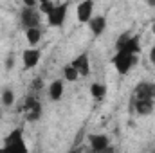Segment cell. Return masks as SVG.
Segmentation results:
<instances>
[{"mask_svg": "<svg viewBox=\"0 0 155 153\" xmlns=\"http://www.w3.org/2000/svg\"><path fill=\"white\" fill-rule=\"evenodd\" d=\"M5 148L11 153H27V146H25L22 130H13L5 137Z\"/></svg>", "mask_w": 155, "mask_h": 153, "instance_id": "1", "label": "cell"}, {"mask_svg": "<svg viewBox=\"0 0 155 153\" xmlns=\"http://www.w3.org/2000/svg\"><path fill=\"white\" fill-rule=\"evenodd\" d=\"M135 61H137V58L132 56V54H128V52H124V50H119L114 56V65H116L117 72H121V74H126Z\"/></svg>", "mask_w": 155, "mask_h": 153, "instance_id": "2", "label": "cell"}, {"mask_svg": "<svg viewBox=\"0 0 155 153\" xmlns=\"http://www.w3.org/2000/svg\"><path fill=\"white\" fill-rule=\"evenodd\" d=\"M22 24L27 29H38L40 25V15L36 11V7H24L22 9Z\"/></svg>", "mask_w": 155, "mask_h": 153, "instance_id": "3", "label": "cell"}, {"mask_svg": "<svg viewBox=\"0 0 155 153\" xmlns=\"http://www.w3.org/2000/svg\"><path fill=\"white\" fill-rule=\"evenodd\" d=\"M67 7H69V4H60V5H56V7L52 9L51 15H47L49 24H51L52 27H60V25H63V22H65V15H67Z\"/></svg>", "mask_w": 155, "mask_h": 153, "instance_id": "4", "label": "cell"}, {"mask_svg": "<svg viewBox=\"0 0 155 153\" xmlns=\"http://www.w3.org/2000/svg\"><path fill=\"white\" fill-rule=\"evenodd\" d=\"M24 110H25V117H27V121H38L40 115H41V105H40L38 99H35V97H27V99H25V106H24Z\"/></svg>", "mask_w": 155, "mask_h": 153, "instance_id": "5", "label": "cell"}, {"mask_svg": "<svg viewBox=\"0 0 155 153\" xmlns=\"http://www.w3.org/2000/svg\"><path fill=\"white\" fill-rule=\"evenodd\" d=\"M135 99H155V83H139L134 92Z\"/></svg>", "mask_w": 155, "mask_h": 153, "instance_id": "6", "label": "cell"}, {"mask_svg": "<svg viewBox=\"0 0 155 153\" xmlns=\"http://www.w3.org/2000/svg\"><path fill=\"white\" fill-rule=\"evenodd\" d=\"M92 9H94V2L92 0H85L78 5V20L81 24H88L92 20Z\"/></svg>", "mask_w": 155, "mask_h": 153, "instance_id": "7", "label": "cell"}, {"mask_svg": "<svg viewBox=\"0 0 155 153\" xmlns=\"http://www.w3.org/2000/svg\"><path fill=\"white\" fill-rule=\"evenodd\" d=\"M72 67L76 69V72L79 74V76H88V72H90L88 56H87V54H79L76 60L72 61Z\"/></svg>", "mask_w": 155, "mask_h": 153, "instance_id": "8", "label": "cell"}, {"mask_svg": "<svg viewBox=\"0 0 155 153\" xmlns=\"http://www.w3.org/2000/svg\"><path fill=\"white\" fill-rule=\"evenodd\" d=\"M40 61V50L38 49H29L24 52V67L25 69H33L36 67Z\"/></svg>", "mask_w": 155, "mask_h": 153, "instance_id": "9", "label": "cell"}, {"mask_svg": "<svg viewBox=\"0 0 155 153\" xmlns=\"http://www.w3.org/2000/svg\"><path fill=\"white\" fill-rule=\"evenodd\" d=\"M90 146L94 151L101 153L103 150L108 148V137L107 135H90Z\"/></svg>", "mask_w": 155, "mask_h": 153, "instance_id": "10", "label": "cell"}, {"mask_svg": "<svg viewBox=\"0 0 155 153\" xmlns=\"http://www.w3.org/2000/svg\"><path fill=\"white\" fill-rule=\"evenodd\" d=\"M88 25H90L92 33L96 36H99L105 31V27H107V20H105V16H92V20L88 22Z\"/></svg>", "mask_w": 155, "mask_h": 153, "instance_id": "11", "label": "cell"}, {"mask_svg": "<svg viewBox=\"0 0 155 153\" xmlns=\"http://www.w3.org/2000/svg\"><path fill=\"white\" fill-rule=\"evenodd\" d=\"M135 110L141 115H148L153 110V101L152 99H135Z\"/></svg>", "mask_w": 155, "mask_h": 153, "instance_id": "12", "label": "cell"}, {"mask_svg": "<svg viewBox=\"0 0 155 153\" xmlns=\"http://www.w3.org/2000/svg\"><path fill=\"white\" fill-rule=\"evenodd\" d=\"M49 96L52 101H58L63 96V81H54L49 85Z\"/></svg>", "mask_w": 155, "mask_h": 153, "instance_id": "13", "label": "cell"}, {"mask_svg": "<svg viewBox=\"0 0 155 153\" xmlns=\"http://www.w3.org/2000/svg\"><path fill=\"white\" fill-rule=\"evenodd\" d=\"M123 50L128 52V54H132V56H135L139 52V36H130V40L126 41V45H124Z\"/></svg>", "mask_w": 155, "mask_h": 153, "instance_id": "14", "label": "cell"}, {"mask_svg": "<svg viewBox=\"0 0 155 153\" xmlns=\"http://www.w3.org/2000/svg\"><path fill=\"white\" fill-rule=\"evenodd\" d=\"M90 94H92L94 97L101 99V97L107 94V86H105V85H101V83H94V85L90 86Z\"/></svg>", "mask_w": 155, "mask_h": 153, "instance_id": "15", "label": "cell"}, {"mask_svg": "<svg viewBox=\"0 0 155 153\" xmlns=\"http://www.w3.org/2000/svg\"><path fill=\"white\" fill-rule=\"evenodd\" d=\"M25 36H27V41H29L31 45H35V43H38L40 38H41V31H40V27L38 29H27Z\"/></svg>", "mask_w": 155, "mask_h": 153, "instance_id": "16", "label": "cell"}, {"mask_svg": "<svg viewBox=\"0 0 155 153\" xmlns=\"http://www.w3.org/2000/svg\"><path fill=\"white\" fill-rule=\"evenodd\" d=\"M63 76H65V79H67V81H76L79 74L76 72V69H74L72 65H67V67L63 69Z\"/></svg>", "mask_w": 155, "mask_h": 153, "instance_id": "17", "label": "cell"}, {"mask_svg": "<svg viewBox=\"0 0 155 153\" xmlns=\"http://www.w3.org/2000/svg\"><path fill=\"white\" fill-rule=\"evenodd\" d=\"M13 101H15L13 92H11V90H4V94H2V103H4L5 106H11V105H13Z\"/></svg>", "mask_w": 155, "mask_h": 153, "instance_id": "18", "label": "cell"}, {"mask_svg": "<svg viewBox=\"0 0 155 153\" xmlns=\"http://www.w3.org/2000/svg\"><path fill=\"white\" fill-rule=\"evenodd\" d=\"M128 40H130V34H126V33H124L123 36H119V38H117V41H116V49H117V52L124 49V45H126V41H128Z\"/></svg>", "mask_w": 155, "mask_h": 153, "instance_id": "19", "label": "cell"}, {"mask_svg": "<svg viewBox=\"0 0 155 153\" xmlns=\"http://www.w3.org/2000/svg\"><path fill=\"white\" fill-rule=\"evenodd\" d=\"M54 7H56V5H54L52 2H41V4H40V9H41V13H45V15H51Z\"/></svg>", "mask_w": 155, "mask_h": 153, "instance_id": "20", "label": "cell"}, {"mask_svg": "<svg viewBox=\"0 0 155 153\" xmlns=\"http://www.w3.org/2000/svg\"><path fill=\"white\" fill-rule=\"evenodd\" d=\"M41 86H43L41 79H40V77H36V79L33 81V88H35V90H41Z\"/></svg>", "mask_w": 155, "mask_h": 153, "instance_id": "21", "label": "cell"}, {"mask_svg": "<svg viewBox=\"0 0 155 153\" xmlns=\"http://www.w3.org/2000/svg\"><path fill=\"white\" fill-rule=\"evenodd\" d=\"M5 67H7V69H11V67H13V56H9V58H7V61H5Z\"/></svg>", "mask_w": 155, "mask_h": 153, "instance_id": "22", "label": "cell"}, {"mask_svg": "<svg viewBox=\"0 0 155 153\" xmlns=\"http://www.w3.org/2000/svg\"><path fill=\"white\" fill-rule=\"evenodd\" d=\"M150 60H152V63L155 65V47L152 49V52H150Z\"/></svg>", "mask_w": 155, "mask_h": 153, "instance_id": "23", "label": "cell"}, {"mask_svg": "<svg viewBox=\"0 0 155 153\" xmlns=\"http://www.w3.org/2000/svg\"><path fill=\"white\" fill-rule=\"evenodd\" d=\"M101 153H116V150H114V148H110V146H108V148H107V150H103V151Z\"/></svg>", "mask_w": 155, "mask_h": 153, "instance_id": "24", "label": "cell"}, {"mask_svg": "<svg viewBox=\"0 0 155 153\" xmlns=\"http://www.w3.org/2000/svg\"><path fill=\"white\" fill-rule=\"evenodd\" d=\"M0 153H11V151H9V150H7V148H5V146H4V148H2V150H0Z\"/></svg>", "mask_w": 155, "mask_h": 153, "instance_id": "25", "label": "cell"}]
</instances>
